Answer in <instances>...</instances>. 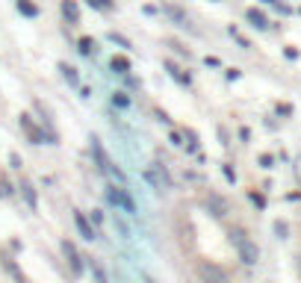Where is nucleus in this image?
Returning <instances> with one entry per match:
<instances>
[{"label": "nucleus", "mask_w": 301, "mask_h": 283, "mask_svg": "<svg viewBox=\"0 0 301 283\" xmlns=\"http://www.w3.org/2000/svg\"><path fill=\"white\" fill-rule=\"evenodd\" d=\"M228 236H231V245L239 251V260H242L245 266H254V263L260 260V248H257V245H254V242L248 239V233H245V230L234 227V230H231Z\"/></svg>", "instance_id": "f257e3e1"}, {"label": "nucleus", "mask_w": 301, "mask_h": 283, "mask_svg": "<svg viewBox=\"0 0 301 283\" xmlns=\"http://www.w3.org/2000/svg\"><path fill=\"white\" fill-rule=\"evenodd\" d=\"M92 153H95V163H98V171H100V174H106V177H116L118 183L124 180L121 168L112 166V159H109V153L103 150V145H100V139H98V136H92Z\"/></svg>", "instance_id": "f03ea898"}, {"label": "nucleus", "mask_w": 301, "mask_h": 283, "mask_svg": "<svg viewBox=\"0 0 301 283\" xmlns=\"http://www.w3.org/2000/svg\"><path fill=\"white\" fill-rule=\"evenodd\" d=\"M106 200H109V204H116V207H121L127 216H136V200L130 198V192H127V189H121V186H109V189H106Z\"/></svg>", "instance_id": "7ed1b4c3"}, {"label": "nucleus", "mask_w": 301, "mask_h": 283, "mask_svg": "<svg viewBox=\"0 0 301 283\" xmlns=\"http://www.w3.org/2000/svg\"><path fill=\"white\" fill-rule=\"evenodd\" d=\"M145 180H148L157 192H163V189H168L171 186V177H168V171L163 166H150V168H145Z\"/></svg>", "instance_id": "20e7f679"}, {"label": "nucleus", "mask_w": 301, "mask_h": 283, "mask_svg": "<svg viewBox=\"0 0 301 283\" xmlns=\"http://www.w3.org/2000/svg\"><path fill=\"white\" fill-rule=\"evenodd\" d=\"M198 271H201V277H204L207 283H231L228 280V274H224L218 266H213V263H201Z\"/></svg>", "instance_id": "39448f33"}, {"label": "nucleus", "mask_w": 301, "mask_h": 283, "mask_svg": "<svg viewBox=\"0 0 301 283\" xmlns=\"http://www.w3.org/2000/svg\"><path fill=\"white\" fill-rule=\"evenodd\" d=\"M18 124H21V130L27 133V139H30L33 145H42V142H45V133L33 124V118H30V115H21V118H18Z\"/></svg>", "instance_id": "423d86ee"}, {"label": "nucleus", "mask_w": 301, "mask_h": 283, "mask_svg": "<svg viewBox=\"0 0 301 283\" xmlns=\"http://www.w3.org/2000/svg\"><path fill=\"white\" fill-rule=\"evenodd\" d=\"M62 251H65L68 257V266H71V274H83V263H80V254H77V248L71 245V242H62Z\"/></svg>", "instance_id": "0eeeda50"}, {"label": "nucleus", "mask_w": 301, "mask_h": 283, "mask_svg": "<svg viewBox=\"0 0 301 283\" xmlns=\"http://www.w3.org/2000/svg\"><path fill=\"white\" fill-rule=\"evenodd\" d=\"M74 224H77V230L83 233V239H89V242H92V239L98 236V230H95V227L89 224V218H86L83 213H74Z\"/></svg>", "instance_id": "6e6552de"}, {"label": "nucleus", "mask_w": 301, "mask_h": 283, "mask_svg": "<svg viewBox=\"0 0 301 283\" xmlns=\"http://www.w3.org/2000/svg\"><path fill=\"white\" fill-rule=\"evenodd\" d=\"M163 12H166V15L171 18V21H174V24H180V27H189V18H186L183 9H177V6L166 3V6H163Z\"/></svg>", "instance_id": "1a4fd4ad"}, {"label": "nucleus", "mask_w": 301, "mask_h": 283, "mask_svg": "<svg viewBox=\"0 0 301 283\" xmlns=\"http://www.w3.org/2000/svg\"><path fill=\"white\" fill-rule=\"evenodd\" d=\"M207 207H210V213H213V216H228V200H221L218 198V195H210V198H207Z\"/></svg>", "instance_id": "9d476101"}, {"label": "nucleus", "mask_w": 301, "mask_h": 283, "mask_svg": "<svg viewBox=\"0 0 301 283\" xmlns=\"http://www.w3.org/2000/svg\"><path fill=\"white\" fill-rule=\"evenodd\" d=\"M166 71L171 74V80H177L180 86H189V83H192V77H189L186 71H180V68L174 65V62H166Z\"/></svg>", "instance_id": "9b49d317"}, {"label": "nucleus", "mask_w": 301, "mask_h": 283, "mask_svg": "<svg viewBox=\"0 0 301 283\" xmlns=\"http://www.w3.org/2000/svg\"><path fill=\"white\" fill-rule=\"evenodd\" d=\"M245 18L251 21V27H257V30H266V27H269L266 15H263L260 9H248V12H245Z\"/></svg>", "instance_id": "f8f14e48"}, {"label": "nucleus", "mask_w": 301, "mask_h": 283, "mask_svg": "<svg viewBox=\"0 0 301 283\" xmlns=\"http://www.w3.org/2000/svg\"><path fill=\"white\" fill-rule=\"evenodd\" d=\"M62 15H65L71 24H77V21H80V9H77V3H74V0H62Z\"/></svg>", "instance_id": "ddd939ff"}, {"label": "nucleus", "mask_w": 301, "mask_h": 283, "mask_svg": "<svg viewBox=\"0 0 301 283\" xmlns=\"http://www.w3.org/2000/svg\"><path fill=\"white\" fill-rule=\"evenodd\" d=\"M109 68H112L116 74H130V59H127V56H112Z\"/></svg>", "instance_id": "4468645a"}, {"label": "nucleus", "mask_w": 301, "mask_h": 283, "mask_svg": "<svg viewBox=\"0 0 301 283\" xmlns=\"http://www.w3.org/2000/svg\"><path fill=\"white\" fill-rule=\"evenodd\" d=\"M80 53H83V56H95V53H98V42L89 38V35H83V38H80Z\"/></svg>", "instance_id": "2eb2a0df"}, {"label": "nucleus", "mask_w": 301, "mask_h": 283, "mask_svg": "<svg viewBox=\"0 0 301 283\" xmlns=\"http://www.w3.org/2000/svg\"><path fill=\"white\" fill-rule=\"evenodd\" d=\"M59 71H62V77L68 80V86H80V74H77V68H71V65H59Z\"/></svg>", "instance_id": "dca6fc26"}, {"label": "nucleus", "mask_w": 301, "mask_h": 283, "mask_svg": "<svg viewBox=\"0 0 301 283\" xmlns=\"http://www.w3.org/2000/svg\"><path fill=\"white\" fill-rule=\"evenodd\" d=\"M15 3H18V12H21V15H27V18L39 15V6H35V3H30V0H15Z\"/></svg>", "instance_id": "f3484780"}, {"label": "nucleus", "mask_w": 301, "mask_h": 283, "mask_svg": "<svg viewBox=\"0 0 301 283\" xmlns=\"http://www.w3.org/2000/svg\"><path fill=\"white\" fill-rule=\"evenodd\" d=\"M89 6H95V9H100V12H112L116 9V3L112 0H86Z\"/></svg>", "instance_id": "a211bd4d"}, {"label": "nucleus", "mask_w": 301, "mask_h": 283, "mask_svg": "<svg viewBox=\"0 0 301 283\" xmlns=\"http://www.w3.org/2000/svg\"><path fill=\"white\" fill-rule=\"evenodd\" d=\"M112 106H118V109H127V106H130V98H127L124 92H116V95H112Z\"/></svg>", "instance_id": "6ab92c4d"}, {"label": "nucleus", "mask_w": 301, "mask_h": 283, "mask_svg": "<svg viewBox=\"0 0 301 283\" xmlns=\"http://www.w3.org/2000/svg\"><path fill=\"white\" fill-rule=\"evenodd\" d=\"M21 192H24V198H27V204H30V207L35 210V192H33V186H30L27 180H24V183H21Z\"/></svg>", "instance_id": "aec40b11"}, {"label": "nucleus", "mask_w": 301, "mask_h": 283, "mask_svg": "<svg viewBox=\"0 0 301 283\" xmlns=\"http://www.w3.org/2000/svg\"><path fill=\"white\" fill-rule=\"evenodd\" d=\"M106 38H109V42H112V45H118V48L130 50V42H127V38H124V35H118V33H109V35H106Z\"/></svg>", "instance_id": "412c9836"}, {"label": "nucleus", "mask_w": 301, "mask_h": 283, "mask_svg": "<svg viewBox=\"0 0 301 283\" xmlns=\"http://www.w3.org/2000/svg\"><path fill=\"white\" fill-rule=\"evenodd\" d=\"M248 198H251V204H254V207H257V210H266V198H263V195H260V192H251Z\"/></svg>", "instance_id": "4be33fe9"}, {"label": "nucleus", "mask_w": 301, "mask_h": 283, "mask_svg": "<svg viewBox=\"0 0 301 283\" xmlns=\"http://www.w3.org/2000/svg\"><path fill=\"white\" fill-rule=\"evenodd\" d=\"M186 139H189V145H186V148L198 150V136H195V130H186Z\"/></svg>", "instance_id": "5701e85b"}, {"label": "nucleus", "mask_w": 301, "mask_h": 283, "mask_svg": "<svg viewBox=\"0 0 301 283\" xmlns=\"http://www.w3.org/2000/svg\"><path fill=\"white\" fill-rule=\"evenodd\" d=\"M12 195V186H9V180H0V198H9Z\"/></svg>", "instance_id": "b1692460"}, {"label": "nucleus", "mask_w": 301, "mask_h": 283, "mask_svg": "<svg viewBox=\"0 0 301 283\" xmlns=\"http://www.w3.org/2000/svg\"><path fill=\"white\" fill-rule=\"evenodd\" d=\"M278 115H292V106L289 103H278Z\"/></svg>", "instance_id": "393cba45"}, {"label": "nucleus", "mask_w": 301, "mask_h": 283, "mask_svg": "<svg viewBox=\"0 0 301 283\" xmlns=\"http://www.w3.org/2000/svg\"><path fill=\"white\" fill-rule=\"evenodd\" d=\"M221 171H224V177H228L231 183H236V171H234V168H231V166H224V168H221Z\"/></svg>", "instance_id": "a878e982"}, {"label": "nucleus", "mask_w": 301, "mask_h": 283, "mask_svg": "<svg viewBox=\"0 0 301 283\" xmlns=\"http://www.w3.org/2000/svg\"><path fill=\"white\" fill-rule=\"evenodd\" d=\"M275 230H278V236H281V239H286V233H289V230H286V224H284V221H278V224H275Z\"/></svg>", "instance_id": "bb28decb"}, {"label": "nucleus", "mask_w": 301, "mask_h": 283, "mask_svg": "<svg viewBox=\"0 0 301 283\" xmlns=\"http://www.w3.org/2000/svg\"><path fill=\"white\" fill-rule=\"evenodd\" d=\"M168 142H171V145H177V148H180V145H183V136H180V133H171V136H168Z\"/></svg>", "instance_id": "cd10ccee"}, {"label": "nucleus", "mask_w": 301, "mask_h": 283, "mask_svg": "<svg viewBox=\"0 0 301 283\" xmlns=\"http://www.w3.org/2000/svg\"><path fill=\"white\" fill-rule=\"evenodd\" d=\"M260 166H263V168H272V156H269V153H263V156H260Z\"/></svg>", "instance_id": "c85d7f7f"}, {"label": "nucleus", "mask_w": 301, "mask_h": 283, "mask_svg": "<svg viewBox=\"0 0 301 283\" xmlns=\"http://www.w3.org/2000/svg\"><path fill=\"white\" fill-rule=\"evenodd\" d=\"M284 53H286V59H298V50H295V48H286Z\"/></svg>", "instance_id": "c756f323"}, {"label": "nucleus", "mask_w": 301, "mask_h": 283, "mask_svg": "<svg viewBox=\"0 0 301 283\" xmlns=\"http://www.w3.org/2000/svg\"><path fill=\"white\" fill-rule=\"evenodd\" d=\"M295 180L301 183V153H298V159H295Z\"/></svg>", "instance_id": "7c9ffc66"}, {"label": "nucleus", "mask_w": 301, "mask_h": 283, "mask_svg": "<svg viewBox=\"0 0 301 283\" xmlns=\"http://www.w3.org/2000/svg\"><path fill=\"white\" fill-rule=\"evenodd\" d=\"M239 139H242V142H248V139H251V130H248V127H242V130H239Z\"/></svg>", "instance_id": "2f4dec72"}, {"label": "nucleus", "mask_w": 301, "mask_h": 283, "mask_svg": "<svg viewBox=\"0 0 301 283\" xmlns=\"http://www.w3.org/2000/svg\"><path fill=\"white\" fill-rule=\"evenodd\" d=\"M204 62H207V65H210V68H218V59H216V56H207Z\"/></svg>", "instance_id": "473e14b6"}]
</instances>
